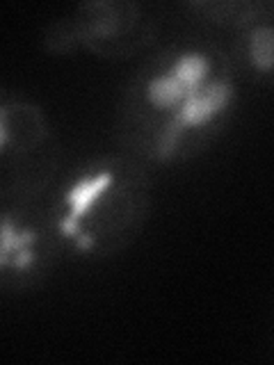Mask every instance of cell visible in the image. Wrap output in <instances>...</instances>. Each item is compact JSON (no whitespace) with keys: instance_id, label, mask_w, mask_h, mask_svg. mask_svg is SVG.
Listing matches in <instances>:
<instances>
[{"instance_id":"6da1fadb","label":"cell","mask_w":274,"mask_h":365,"mask_svg":"<svg viewBox=\"0 0 274 365\" xmlns=\"http://www.w3.org/2000/svg\"><path fill=\"white\" fill-rule=\"evenodd\" d=\"M238 83L224 46L206 39L167 43L148 55L121 89L114 114L119 151L148 169L190 163L228 128Z\"/></svg>"},{"instance_id":"7a4b0ae2","label":"cell","mask_w":274,"mask_h":365,"mask_svg":"<svg viewBox=\"0 0 274 365\" xmlns=\"http://www.w3.org/2000/svg\"><path fill=\"white\" fill-rule=\"evenodd\" d=\"M153 205L151 169L123 151L89 155L66 169L46 208L66 256L110 260L135 245Z\"/></svg>"},{"instance_id":"3957f363","label":"cell","mask_w":274,"mask_h":365,"mask_svg":"<svg viewBox=\"0 0 274 365\" xmlns=\"http://www.w3.org/2000/svg\"><path fill=\"white\" fill-rule=\"evenodd\" d=\"M158 32V21L140 3L87 0L53 19L41 34V46L55 57L87 51L119 62L151 51Z\"/></svg>"},{"instance_id":"277c9868","label":"cell","mask_w":274,"mask_h":365,"mask_svg":"<svg viewBox=\"0 0 274 365\" xmlns=\"http://www.w3.org/2000/svg\"><path fill=\"white\" fill-rule=\"evenodd\" d=\"M62 151L46 112L23 96L0 98V201H41L60 178Z\"/></svg>"},{"instance_id":"5b68a950","label":"cell","mask_w":274,"mask_h":365,"mask_svg":"<svg viewBox=\"0 0 274 365\" xmlns=\"http://www.w3.org/2000/svg\"><path fill=\"white\" fill-rule=\"evenodd\" d=\"M0 288L26 294L51 279L64 249L41 201H0Z\"/></svg>"},{"instance_id":"8992f818","label":"cell","mask_w":274,"mask_h":365,"mask_svg":"<svg viewBox=\"0 0 274 365\" xmlns=\"http://www.w3.org/2000/svg\"><path fill=\"white\" fill-rule=\"evenodd\" d=\"M226 53L240 80L274 87V5H263L254 19L231 32Z\"/></svg>"},{"instance_id":"52a82bcc","label":"cell","mask_w":274,"mask_h":365,"mask_svg":"<svg viewBox=\"0 0 274 365\" xmlns=\"http://www.w3.org/2000/svg\"><path fill=\"white\" fill-rule=\"evenodd\" d=\"M263 5L265 3H258V0H192V3H186V11L213 28L235 32L254 19Z\"/></svg>"}]
</instances>
